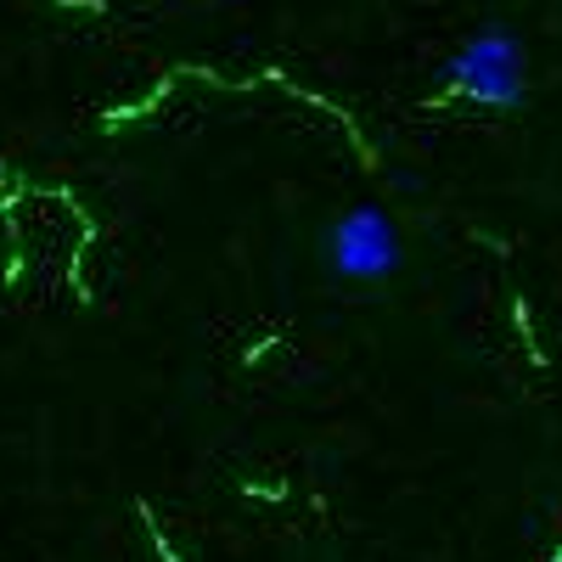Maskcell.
<instances>
[{
    "instance_id": "1",
    "label": "cell",
    "mask_w": 562,
    "mask_h": 562,
    "mask_svg": "<svg viewBox=\"0 0 562 562\" xmlns=\"http://www.w3.org/2000/svg\"><path fill=\"white\" fill-rule=\"evenodd\" d=\"M439 90L456 102H473L490 113H518L529 102V45L518 29L484 23L473 29L439 68Z\"/></svg>"
},
{
    "instance_id": "2",
    "label": "cell",
    "mask_w": 562,
    "mask_h": 562,
    "mask_svg": "<svg viewBox=\"0 0 562 562\" xmlns=\"http://www.w3.org/2000/svg\"><path fill=\"white\" fill-rule=\"evenodd\" d=\"M321 259L338 281H355V288H378V281L400 276L405 265V237L383 203H355L344 209L333 225H326Z\"/></svg>"
}]
</instances>
